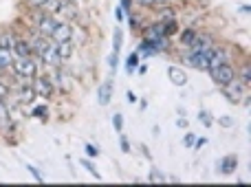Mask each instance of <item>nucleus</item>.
I'll return each instance as SVG.
<instances>
[{"label": "nucleus", "instance_id": "obj_19", "mask_svg": "<svg viewBox=\"0 0 251 187\" xmlns=\"http://www.w3.org/2000/svg\"><path fill=\"white\" fill-rule=\"evenodd\" d=\"M13 64V55L11 51H7V48H0V73H4V70H9Z\"/></svg>", "mask_w": 251, "mask_h": 187}, {"label": "nucleus", "instance_id": "obj_25", "mask_svg": "<svg viewBox=\"0 0 251 187\" xmlns=\"http://www.w3.org/2000/svg\"><path fill=\"white\" fill-rule=\"evenodd\" d=\"M137 60H139V53H137V51L130 53L128 64H126V70H128V73H134V69H137Z\"/></svg>", "mask_w": 251, "mask_h": 187}, {"label": "nucleus", "instance_id": "obj_38", "mask_svg": "<svg viewBox=\"0 0 251 187\" xmlns=\"http://www.w3.org/2000/svg\"><path fill=\"white\" fill-rule=\"evenodd\" d=\"M26 2H29V7H40V9H42L47 0H26Z\"/></svg>", "mask_w": 251, "mask_h": 187}, {"label": "nucleus", "instance_id": "obj_34", "mask_svg": "<svg viewBox=\"0 0 251 187\" xmlns=\"http://www.w3.org/2000/svg\"><path fill=\"white\" fill-rule=\"evenodd\" d=\"M119 145H122L124 152H130V141L126 139V135H122V132H119Z\"/></svg>", "mask_w": 251, "mask_h": 187}, {"label": "nucleus", "instance_id": "obj_6", "mask_svg": "<svg viewBox=\"0 0 251 187\" xmlns=\"http://www.w3.org/2000/svg\"><path fill=\"white\" fill-rule=\"evenodd\" d=\"M33 91H35V95L38 97H42V99H49V97L53 95V91H55V86H53V82H51V77H47V75H35L33 77Z\"/></svg>", "mask_w": 251, "mask_h": 187}, {"label": "nucleus", "instance_id": "obj_35", "mask_svg": "<svg viewBox=\"0 0 251 187\" xmlns=\"http://www.w3.org/2000/svg\"><path fill=\"white\" fill-rule=\"evenodd\" d=\"M199 117H201V121H203V126H212V115H207L205 110H201Z\"/></svg>", "mask_w": 251, "mask_h": 187}, {"label": "nucleus", "instance_id": "obj_14", "mask_svg": "<svg viewBox=\"0 0 251 187\" xmlns=\"http://www.w3.org/2000/svg\"><path fill=\"white\" fill-rule=\"evenodd\" d=\"M236 167H238V159L231 154V157H223L221 161H218V172L221 174H234Z\"/></svg>", "mask_w": 251, "mask_h": 187}, {"label": "nucleus", "instance_id": "obj_13", "mask_svg": "<svg viewBox=\"0 0 251 187\" xmlns=\"http://www.w3.org/2000/svg\"><path fill=\"white\" fill-rule=\"evenodd\" d=\"M168 77L172 79L174 86H185L187 84V73L178 66H168Z\"/></svg>", "mask_w": 251, "mask_h": 187}, {"label": "nucleus", "instance_id": "obj_31", "mask_svg": "<svg viewBox=\"0 0 251 187\" xmlns=\"http://www.w3.org/2000/svg\"><path fill=\"white\" fill-rule=\"evenodd\" d=\"M26 170L31 172V176H33L35 181H40V183H44V176L40 174V170H38V167H33V165H26Z\"/></svg>", "mask_w": 251, "mask_h": 187}, {"label": "nucleus", "instance_id": "obj_32", "mask_svg": "<svg viewBox=\"0 0 251 187\" xmlns=\"http://www.w3.org/2000/svg\"><path fill=\"white\" fill-rule=\"evenodd\" d=\"M161 181H165V176L161 174L159 170H152L150 172V183H161Z\"/></svg>", "mask_w": 251, "mask_h": 187}, {"label": "nucleus", "instance_id": "obj_27", "mask_svg": "<svg viewBox=\"0 0 251 187\" xmlns=\"http://www.w3.org/2000/svg\"><path fill=\"white\" fill-rule=\"evenodd\" d=\"M113 126H115V130H117V132H122L124 130V117H122V115H113Z\"/></svg>", "mask_w": 251, "mask_h": 187}, {"label": "nucleus", "instance_id": "obj_24", "mask_svg": "<svg viewBox=\"0 0 251 187\" xmlns=\"http://www.w3.org/2000/svg\"><path fill=\"white\" fill-rule=\"evenodd\" d=\"M31 115H33V117H40V119H47V115H49L47 104H38V106H33V108H31Z\"/></svg>", "mask_w": 251, "mask_h": 187}, {"label": "nucleus", "instance_id": "obj_36", "mask_svg": "<svg viewBox=\"0 0 251 187\" xmlns=\"http://www.w3.org/2000/svg\"><path fill=\"white\" fill-rule=\"evenodd\" d=\"M194 141H196L194 132H187V135H185V139H183V143H185L187 148H192V145H194Z\"/></svg>", "mask_w": 251, "mask_h": 187}, {"label": "nucleus", "instance_id": "obj_5", "mask_svg": "<svg viewBox=\"0 0 251 187\" xmlns=\"http://www.w3.org/2000/svg\"><path fill=\"white\" fill-rule=\"evenodd\" d=\"M221 91H223V95H225L227 99L231 101V104H238V101H240V97H243L245 93L249 91V88L245 86V84L240 82L238 77H234L229 84H225V86H221Z\"/></svg>", "mask_w": 251, "mask_h": 187}, {"label": "nucleus", "instance_id": "obj_7", "mask_svg": "<svg viewBox=\"0 0 251 187\" xmlns=\"http://www.w3.org/2000/svg\"><path fill=\"white\" fill-rule=\"evenodd\" d=\"M73 33H75V29H73V24L71 22H57V26H55V31H53V35L49 40L51 42H55V44H62V42H73Z\"/></svg>", "mask_w": 251, "mask_h": 187}, {"label": "nucleus", "instance_id": "obj_8", "mask_svg": "<svg viewBox=\"0 0 251 187\" xmlns=\"http://www.w3.org/2000/svg\"><path fill=\"white\" fill-rule=\"evenodd\" d=\"M225 62H231V57H229V48L227 47H214L212 48V53L207 55V70L209 69H216V66H221V64H225Z\"/></svg>", "mask_w": 251, "mask_h": 187}, {"label": "nucleus", "instance_id": "obj_4", "mask_svg": "<svg viewBox=\"0 0 251 187\" xmlns=\"http://www.w3.org/2000/svg\"><path fill=\"white\" fill-rule=\"evenodd\" d=\"M214 47H216V42H214V35H209V33H196L194 42H192L190 47H187V51H192V53H203V55H209Z\"/></svg>", "mask_w": 251, "mask_h": 187}, {"label": "nucleus", "instance_id": "obj_18", "mask_svg": "<svg viewBox=\"0 0 251 187\" xmlns=\"http://www.w3.org/2000/svg\"><path fill=\"white\" fill-rule=\"evenodd\" d=\"M55 48H57V55H60V60H62V62H64V60H71V57H73V51H75L73 42L55 44Z\"/></svg>", "mask_w": 251, "mask_h": 187}, {"label": "nucleus", "instance_id": "obj_33", "mask_svg": "<svg viewBox=\"0 0 251 187\" xmlns=\"http://www.w3.org/2000/svg\"><path fill=\"white\" fill-rule=\"evenodd\" d=\"M161 11H163V13L159 16V22H165V20H172V18H176L172 13V9H161Z\"/></svg>", "mask_w": 251, "mask_h": 187}, {"label": "nucleus", "instance_id": "obj_23", "mask_svg": "<svg viewBox=\"0 0 251 187\" xmlns=\"http://www.w3.org/2000/svg\"><path fill=\"white\" fill-rule=\"evenodd\" d=\"M82 167H84V170H86V172H88V174H93V179L101 181V174H100V172H97V167H95V165H93V163H91V161H86V159H82Z\"/></svg>", "mask_w": 251, "mask_h": 187}, {"label": "nucleus", "instance_id": "obj_3", "mask_svg": "<svg viewBox=\"0 0 251 187\" xmlns=\"http://www.w3.org/2000/svg\"><path fill=\"white\" fill-rule=\"evenodd\" d=\"M57 22H60V18L53 16V13H40V16H35V29H38L40 35L51 38L55 26H57Z\"/></svg>", "mask_w": 251, "mask_h": 187}, {"label": "nucleus", "instance_id": "obj_29", "mask_svg": "<svg viewBox=\"0 0 251 187\" xmlns=\"http://www.w3.org/2000/svg\"><path fill=\"white\" fill-rule=\"evenodd\" d=\"M9 93H11V88H9V84L0 79V99H7V97H9Z\"/></svg>", "mask_w": 251, "mask_h": 187}, {"label": "nucleus", "instance_id": "obj_30", "mask_svg": "<svg viewBox=\"0 0 251 187\" xmlns=\"http://www.w3.org/2000/svg\"><path fill=\"white\" fill-rule=\"evenodd\" d=\"M117 62H119V53H110V57H108L110 73H115V70H117Z\"/></svg>", "mask_w": 251, "mask_h": 187}, {"label": "nucleus", "instance_id": "obj_12", "mask_svg": "<svg viewBox=\"0 0 251 187\" xmlns=\"http://www.w3.org/2000/svg\"><path fill=\"white\" fill-rule=\"evenodd\" d=\"M51 82H53V86L62 88V91H71L73 88L71 77H66V73L62 69H51Z\"/></svg>", "mask_w": 251, "mask_h": 187}, {"label": "nucleus", "instance_id": "obj_40", "mask_svg": "<svg viewBox=\"0 0 251 187\" xmlns=\"http://www.w3.org/2000/svg\"><path fill=\"white\" fill-rule=\"evenodd\" d=\"M126 97H128V101H132V104H134V101H137V95H134L132 91H128V93H126Z\"/></svg>", "mask_w": 251, "mask_h": 187}, {"label": "nucleus", "instance_id": "obj_21", "mask_svg": "<svg viewBox=\"0 0 251 187\" xmlns=\"http://www.w3.org/2000/svg\"><path fill=\"white\" fill-rule=\"evenodd\" d=\"M194 38H196V31L192 29V26H187V29H183V31H181V44H183L185 48L190 47L192 42H194Z\"/></svg>", "mask_w": 251, "mask_h": 187}, {"label": "nucleus", "instance_id": "obj_10", "mask_svg": "<svg viewBox=\"0 0 251 187\" xmlns=\"http://www.w3.org/2000/svg\"><path fill=\"white\" fill-rule=\"evenodd\" d=\"M35 91H33V84L29 82H22L16 86V99L20 101V104H33L35 101Z\"/></svg>", "mask_w": 251, "mask_h": 187}, {"label": "nucleus", "instance_id": "obj_16", "mask_svg": "<svg viewBox=\"0 0 251 187\" xmlns=\"http://www.w3.org/2000/svg\"><path fill=\"white\" fill-rule=\"evenodd\" d=\"M11 126H13V121L9 117V106L4 104V99H0V130H7Z\"/></svg>", "mask_w": 251, "mask_h": 187}, {"label": "nucleus", "instance_id": "obj_37", "mask_svg": "<svg viewBox=\"0 0 251 187\" xmlns=\"http://www.w3.org/2000/svg\"><path fill=\"white\" fill-rule=\"evenodd\" d=\"M218 121H221V126H225V128H231V126H234V119L227 117V115H225V117H221Z\"/></svg>", "mask_w": 251, "mask_h": 187}, {"label": "nucleus", "instance_id": "obj_20", "mask_svg": "<svg viewBox=\"0 0 251 187\" xmlns=\"http://www.w3.org/2000/svg\"><path fill=\"white\" fill-rule=\"evenodd\" d=\"M161 26H163V35H165V38H170V35H176V33H178V22H176V18L161 22Z\"/></svg>", "mask_w": 251, "mask_h": 187}, {"label": "nucleus", "instance_id": "obj_39", "mask_svg": "<svg viewBox=\"0 0 251 187\" xmlns=\"http://www.w3.org/2000/svg\"><path fill=\"white\" fill-rule=\"evenodd\" d=\"M117 20H119V22H124V20H126V11H124L122 7H117Z\"/></svg>", "mask_w": 251, "mask_h": 187}, {"label": "nucleus", "instance_id": "obj_28", "mask_svg": "<svg viewBox=\"0 0 251 187\" xmlns=\"http://www.w3.org/2000/svg\"><path fill=\"white\" fill-rule=\"evenodd\" d=\"M84 152H86V154H88V157H91V159L100 157V150H97V148H95V145H93V143H86V145H84Z\"/></svg>", "mask_w": 251, "mask_h": 187}, {"label": "nucleus", "instance_id": "obj_2", "mask_svg": "<svg viewBox=\"0 0 251 187\" xmlns=\"http://www.w3.org/2000/svg\"><path fill=\"white\" fill-rule=\"evenodd\" d=\"M207 73H209V77H212V82L216 84V86H225V84H229L234 77H238V73H236V69H234L231 62H225V64L216 66V69H209Z\"/></svg>", "mask_w": 251, "mask_h": 187}, {"label": "nucleus", "instance_id": "obj_1", "mask_svg": "<svg viewBox=\"0 0 251 187\" xmlns=\"http://www.w3.org/2000/svg\"><path fill=\"white\" fill-rule=\"evenodd\" d=\"M9 70H11L18 79H33L42 69H40V60H38V57L26 55V57H16Z\"/></svg>", "mask_w": 251, "mask_h": 187}, {"label": "nucleus", "instance_id": "obj_22", "mask_svg": "<svg viewBox=\"0 0 251 187\" xmlns=\"http://www.w3.org/2000/svg\"><path fill=\"white\" fill-rule=\"evenodd\" d=\"M238 79L249 88V84H251V66H249V62H245V64L240 66V77Z\"/></svg>", "mask_w": 251, "mask_h": 187}, {"label": "nucleus", "instance_id": "obj_17", "mask_svg": "<svg viewBox=\"0 0 251 187\" xmlns=\"http://www.w3.org/2000/svg\"><path fill=\"white\" fill-rule=\"evenodd\" d=\"M110 95H113V82H104L100 86V104L101 106H108L110 104Z\"/></svg>", "mask_w": 251, "mask_h": 187}, {"label": "nucleus", "instance_id": "obj_11", "mask_svg": "<svg viewBox=\"0 0 251 187\" xmlns=\"http://www.w3.org/2000/svg\"><path fill=\"white\" fill-rule=\"evenodd\" d=\"M11 55H13V60H16V57L33 55V44H31V40H26V38H18V40H16V44L11 47Z\"/></svg>", "mask_w": 251, "mask_h": 187}, {"label": "nucleus", "instance_id": "obj_9", "mask_svg": "<svg viewBox=\"0 0 251 187\" xmlns=\"http://www.w3.org/2000/svg\"><path fill=\"white\" fill-rule=\"evenodd\" d=\"M181 62L187 66H192V69H196V70H205V73H207V55H203V53L185 51L181 55Z\"/></svg>", "mask_w": 251, "mask_h": 187}, {"label": "nucleus", "instance_id": "obj_26", "mask_svg": "<svg viewBox=\"0 0 251 187\" xmlns=\"http://www.w3.org/2000/svg\"><path fill=\"white\" fill-rule=\"evenodd\" d=\"M119 47H122V29L115 31V38H113V53H119Z\"/></svg>", "mask_w": 251, "mask_h": 187}, {"label": "nucleus", "instance_id": "obj_15", "mask_svg": "<svg viewBox=\"0 0 251 187\" xmlns=\"http://www.w3.org/2000/svg\"><path fill=\"white\" fill-rule=\"evenodd\" d=\"M16 40H18L16 31H11V29H2V31H0V48L11 51V47L16 44Z\"/></svg>", "mask_w": 251, "mask_h": 187}]
</instances>
